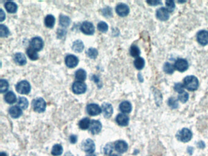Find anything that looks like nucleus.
Segmentation results:
<instances>
[{
    "mask_svg": "<svg viewBox=\"0 0 208 156\" xmlns=\"http://www.w3.org/2000/svg\"><path fill=\"white\" fill-rule=\"evenodd\" d=\"M174 88L177 92H178L179 94L184 92V86L181 83H177L175 85Z\"/></svg>",
    "mask_w": 208,
    "mask_h": 156,
    "instance_id": "43",
    "label": "nucleus"
},
{
    "mask_svg": "<svg viewBox=\"0 0 208 156\" xmlns=\"http://www.w3.org/2000/svg\"><path fill=\"white\" fill-rule=\"evenodd\" d=\"M0 156H7V154L6 153H4V152H1L0 153Z\"/></svg>",
    "mask_w": 208,
    "mask_h": 156,
    "instance_id": "50",
    "label": "nucleus"
},
{
    "mask_svg": "<svg viewBox=\"0 0 208 156\" xmlns=\"http://www.w3.org/2000/svg\"><path fill=\"white\" fill-rule=\"evenodd\" d=\"M86 77H87V73L86 71L83 69H78L75 73V78L78 81H84L86 80Z\"/></svg>",
    "mask_w": 208,
    "mask_h": 156,
    "instance_id": "26",
    "label": "nucleus"
},
{
    "mask_svg": "<svg viewBox=\"0 0 208 156\" xmlns=\"http://www.w3.org/2000/svg\"><path fill=\"white\" fill-rule=\"evenodd\" d=\"M188 62L186 59H178L175 63V69L180 72H183L188 69Z\"/></svg>",
    "mask_w": 208,
    "mask_h": 156,
    "instance_id": "10",
    "label": "nucleus"
},
{
    "mask_svg": "<svg viewBox=\"0 0 208 156\" xmlns=\"http://www.w3.org/2000/svg\"><path fill=\"white\" fill-rule=\"evenodd\" d=\"M188 99H189V95L187 92H185V91L179 94L178 96V100L183 103H185L186 102H187Z\"/></svg>",
    "mask_w": 208,
    "mask_h": 156,
    "instance_id": "40",
    "label": "nucleus"
},
{
    "mask_svg": "<svg viewBox=\"0 0 208 156\" xmlns=\"http://www.w3.org/2000/svg\"><path fill=\"white\" fill-rule=\"evenodd\" d=\"M4 100L8 104H14L16 102V95L12 91H9L6 94Z\"/></svg>",
    "mask_w": 208,
    "mask_h": 156,
    "instance_id": "23",
    "label": "nucleus"
},
{
    "mask_svg": "<svg viewBox=\"0 0 208 156\" xmlns=\"http://www.w3.org/2000/svg\"><path fill=\"white\" fill-rule=\"evenodd\" d=\"M58 37H62L64 36V34H66V31H64V30H62L61 29H59L58 31Z\"/></svg>",
    "mask_w": 208,
    "mask_h": 156,
    "instance_id": "47",
    "label": "nucleus"
},
{
    "mask_svg": "<svg viewBox=\"0 0 208 156\" xmlns=\"http://www.w3.org/2000/svg\"><path fill=\"white\" fill-rule=\"evenodd\" d=\"M79 60L76 56L72 54L68 55L65 57V64L69 68H74L78 64Z\"/></svg>",
    "mask_w": 208,
    "mask_h": 156,
    "instance_id": "11",
    "label": "nucleus"
},
{
    "mask_svg": "<svg viewBox=\"0 0 208 156\" xmlns=\"http://www.w3.org/2000/svg\"><path fill=\"white\" fill-rule=\"evenodd\" d=\"M22 110L20 107L13 106L9 109V114L14 118H17L20 117L22 115Z\"/></svg>",
    "mask_w": 208,
    "mask_h": 156,
    "instance_id": "19",
    "label": "nucleus"
},
{
    "mask_svg": "<svg viewBox=\"0 0 208 156\" xmlns=\"http://www.w3.org/2000/svg\"><path fill=\"white\" fill-rule=\"evenodd\" d=\"M71 20L70 18L64 15H61L59 17V24L61 26L64 28L68 27L70 24Z\"/></svg>",
    "mask_w": 208,
    "mask_h": 156,
    "instance_id": "27",
    "label": "nucleus"
},
{
    "mask_svg": "<svg viewBox=\"0 0 208 156\" xmlns=\"http://www.w3.org/2000/svg\"><path fill=\"white\" fill-rule=\"evenodd\" d=\"M141 54V51L136 45H132L130 48V54L132 57H138Z\"/></svg>",
    "mask_w": 208,
    "mask_h": 156,
    "instance_id": "35",
    "label": "nucleus"
},
{
    "mask_svg": "<svg viewBox=\"0 0 208 156\" xmlns=\"http://www.w3.org/2000/svg\"><path fill=\"white\" fill-rule=\"evenodd\" d=\"M168 105L172 109H176L178 107V103L176 99L174 98H170L168 101Z\"/></svg>",
    "mask_w": 208,
    "mask_h": 156,
    "instance_id": "41",
    "label": "nucleus"
},
{
    "mask_svg": "<svg viewBox=\"0 0 208 156\" xmlns=\"http://www.w3.org/2000/svg\"><path fill=\"white\" fill-rule=\"evenodd\" d=\"M87 90L86 85L80 81H76L72 86V90L76 94H82L86 92Z\"/></svg>",
    "mask_w": 208,
    "mask_h": 156,
    "instance_id": "9",
    "label": "nucleus"
},
{
    "mask_svg": "<svg viewBox=\"0 0 208 156\" xmlns=\"http://www.w3.org/2000/svg\"><path fill=\"white\" fill-rule=\"evenodd\" d=\"M26 53L28 56L30 57V59L32 60H35L39 58V55L36 52L35 50L32 49V48H28Z\"/></svg>",
    "mask_w": 208,
    "mask_h": 156,
    "instance_id": "31",
    "label": "nucleus"
},
{
    "mask_svg": "<svg viewBox=\"0 0 208 156\" xmlns=\"http://www.w3.org/2000/svg\"><path fill=\"white\" fill-rule=\"evenodd\" d=\"M0 18H1V21H2L4 19H5V17H6V16H5V13L3 12V11L2 10V9H1L0 10Z\"/></svg>",
    "mask_w": 208,
    "mask_h": 156,
    "instance_id": "48",
    "label": "nucleus"
},
{
    "mask_svg": "<svg viewBox=\"0 0 208 156\" xmlns=\"http://www.w3.org/2000/svg\"><path fill=\"white\" fill-rule=\"evenodd\" d=\"M118 156V155H117V154H111V156Z\"/></svg>",
    "mask_w": 208,
    "mask_h": 156,
    "instance_id": "52",
    "label": "nucleus"
},
{
    "mask_svg": "<svg viewBox=\"0 0 208 156\" xmlns=\"http://www.w3.org/2000/svg\"><path fill=\"white\" fill-rule=\"evenodd\" d=\"M10 34L9 29L4 25H0V36L1 37H6Z\"/></svg>",
    "mask_w": 208,
    "mask_h": 156,
    "instance_id": "34",
    "label": "nucleus"
},
{
    "mask_svg": "<svg viewBox=\"0 0 208 156\" xmlns=\"http://www.w3.org/2000/svg\"><path fill=\"white\" fill-rule=\"evenodd\" d=\"M135 67L137 69H142L145 66L144 59L142 57H137L134 62Z\"/></svg>",
    "mask_w": 208,
    "mask_h": 156,
    "instance_id": "30",
    "label": "nucleus"
},
{
    "mask_svg": "<svg viewBox=\"0 0 208 156\" xmlns=\"http://www.w3.org/2000/svg\"><path fill=\"white\" fill-rule=\"evenodd\" d=\"M18 105L20 108H22L23 109H26L28 107L29 102L26 98L20 97L18 101Z\"/></svg>",
    "mask_w": 208,
    "mask_h": 156,
    "instance_id": "32",
    "label": "nucleus"
},
{
    "mask_svg": "<svg viewBox=\"0 0 208 156\" xmlns=\"http://www.w3.org/2000/svg\"><path fill=\"white\" fill-rule=\"evenodd\" d=\"M112 151H113V146L111 143H108L104 147V154L106 155H109L112 153Z\"/></svg>",
    "mask_w": 208,
    "mask_h": 156,
    "instance_id": "42",
    "label": "nucleus"
},
{
    "mask_svg": "<svg viewBox=\"0 0 208 156\" xmlns=\"http://www.w3.org/2000/svg\"><path fill=\"white\" fill-rule=\"evenodd\" d=\"M103 15L105 16V17H111L112 16V9L108 7H106L104 9H103Z\"/></svg>",
    "mask_w": 208,
    "mask_h": 156,
    "instance_id": "44",
    "label": "nucleus"
},
{
    "mask_svg": "<svg viewBox=\"0 0 208 156\" xmlns=\"http://www.w3.org/2000/svg\"><path fill=\"white\" fill-rule=\"evenodd\" d=\"M73 50L77 52H82L84 50V45L83 42L80 40H77L75 42H74L73 44Z\"/></svg>",
    "mask_w": 208,
    "mask_h": 156,
    "instance_id": "24",
    "label": "nucleus"
},
{
    "mask_svg": "<svg viewBox=\"0 0 208 156\" xmlns=\"http://www.w3.org/2000/svg\"><path fill=\"white\" fill-rule=\"evenodd\" d=\"M114 148L118 153L122 154L127 151L128 145L127 143L123 140H118L114 143Z\"/></svg>",
    "mask_w": 208,
    "mask_h": 156,
    "instance_id": "8",
    "label": "nucleus"
},
{
    "mask_svg": "<svg viewBox=\"0 0 208 156\" xmlns=\"http://www.w3.org/2000/svg\"><path fill=\"white\" fill-rule=\"evenodd\" d=\"M120 110L124 114H129L132 110V105L128 101H123L119 105Z\"/></svg>",
    "mask_w": 208,
    "mask_h": 156,
    "instance_id": "21",
    "label": "nucleus"
},
{
    "mask_svg": "<svg viewBox=\"0 0 208 156\" xmlns=\"http://www.w3.org/2000/svg\"><path fill=\"white\" fill-rule=\"evenodd\" d=\"M184 86L190 91H195L198 87V80L194 76H188L184 79Z\"/></svg>",
    "mask_w": 208,
    "mask_h": 156,
    "instance_id": "1",
    "label": "nucleus"
},
{
    "mask_svg": "<svg viewBox=\"0 0 208 156\" xmlns=\"http://www.w3.org/2000/svg\"><path fill=\"white\" fill-rule=\"evenodd\" d=\"M98 52L95 48H90L87 51V54L89 57L91 59H95L98 56Z\"/></svg>",
    "mask_w": 208,
    "mask_h": 156,
    "instance_id": "39",
    "label": "nucleus"
},
{
    "mask_svg": "<svg viewBox=\"0 0 208 156\" xmlns=\"http://www.w3.org/2000/svg\"><path fill=\"white\" fill-rule=\"evenodd\" d=\"M198 145L199 148H205V145L204 142H203L202 141H200V142L198 143Z\"/></svg>",
    "mask_w": 208,
    "mask_h": 156,
    "instance_id": "49",
    "label": "nucleus"
},
{
    "mask_svg": "<svg viewBox=\"0 0 208 156\" xmlns=\"http://www.w3.org/2000/svg\"><path fill=\"white\" fill-rule=\"evenodd\" d=\"M90 120L88 118H84L82 119L79 123V126L81 129L86 130L87 129L90 125Z\"/></svg>",
    "mask_w": 208,
    "mask_h": 156,
    "instance_id": "29",
    "label": "nucleus"
},
{
    "mask_svg": "<svg viewBox=\"0 0 208 156\" xmlns=\"http://www.w3.org/2000/svg\"><path fill=\"white\" fill-rule=\"evenodd\" d=\"M157 18L161 21H166L169 18V12L165 7H161L156 12Z\"/></svg>",
    "mask_w": 208,
    "mask_h": 156,
    "instance_id": "16",
    "label": "nucleus"
},
{
    "mask_svg": "<svg viewBox=\"0 0 208 156\" xmlns=\"http://www.w3.org/2000/svg\"><path fill=\"white\" fill-rule=\"evenodd\" d=\"M166 7H167V10L169 12H172L175 7V2L172 0H169L167 1L166 2Z\"/></svg>",
    "mask_w": 208,
    "mask_h": 156,
    "instance_id": "38",
    "label": "nucleus"
},
{
    "mask_svg": "<svg viewBox=\"0 0 208 156\" xmlns=\"http://www.w3.org/2000/svg\"><path fill=\"white\" fill-rule=\"evenodd\" d=\"M129 122V118L127 115L123 114H118L116 117V122L121 126H128Z\"/></svg>",
    "mask_w": 208,
    "mask_h": 156,
    "instance_id": "17",
    "label": "nucleus"
},
{
    "mask_svg": "<svg viewBox=\"0 0 208 156\" xmlns=\"http://www.w3.org/2000/svg\"><path fill=\"white\" fill-rule=\"evenodd\" d=\"M78 140V137L75 135H72L70 137V141L72 143H76Z\"/></svg>",
    "mask_w": 208,
    "mask_h": 156,
    "instance_id": "46",
    "label": "nucleus"
},
{
    "mask_svg": "<svg viewBox=\"0 0 208 156\" xmlns=\"http://www.w3.org/2000/svg\"><path fill=\"white\" fill-rule=\"evenodd\" d=\"M82 149L85 152L89 154H94L95 150V143L91 139H87L82 143Z\"/></svg>",
    "mask_w": 208,
    "mask_h": 156,
    "instance_id": "5",
    "label": "nucleus"
},
{
    "mask_svg": "<svg viewBox=\"0 0 208 156\" xmlns=\"http://www.w3.org/2000/svg\"><path fill=\"white\" fill-rule=\"evenodd\" d=\"M176 137L180 141L184 143L188 142L192 139V132L187 128H183L177 133Z\"/></svg>",
    "mask_w": 208,
    "mask_h": 156,
    "instance_id": "2",
    "label": "nucleus"
},
{
    "mask_svg": "<svg viewBox=\"0 0 208 156\" xmlns=\"http://www.w3.org/2000/svg\"><path fill=\"white\" fill-rule=\"evenodd\" d=\"M31 48L35 51H40L44 47L43 40L39 37L32 38L30 42Z\"/></svg>",
    "mask_w": 208,
    "mask_h": 156,
    "instance_id": "7",
    "label": "nucleus"
},
{
    "mask_svg": "<svg viewBox=\"0 0 208 156\" xmlns=\"http://www.w3.org/2000/svg\"><path fill=\"white\" fill-rule=\"evenodd\" d=\"M81 30L85 34L92 35L95 32V28L92 23L84 21L81 26Z\"/></svg>",
    "mask_w": 208,
    "mask_h": 156,
    "instance_id": "6",
    "label": "nucleus"
},
{
    "mask_svg": "<svg viewBox=\"0 0 208 156\" xmlns=\"http://www.w3.org/2000/svg\"><path fill=\"white\" fill-rule=\"evenodd\" d=\"M98 29L101 33H106L108 29V26L106 23L104 21H100L97 25Z\"/></svg>",
    "mask_w": 208,
    "mask_h": 156,
    "instance_id": "36",
    "label": "nucleus"
},
{
    "mask_svg": "<svg viewBox=\"0 0 208 156\" xmlns=\"http://www.w3.org/2000/svg\"><path fill=\"white\" fill-rule=\"evenodd\" d=\"M87 111L90 115L96 116L101 113V109L98 104H90L87 107Z\"/></svg>",
    "mask_w": 208,
    "mask_h": 156,
    "instance_id": "12",
    "label": "nucleus"
},
{
    "mask_svg": "<svg viewBox=\"0 0 208 156\" xmlns=\"http://www.w3.org/2000/svg\"><path fill=\"white\" fill-rule=\"evenodd\" d=\"M197 41L201 45H206L208 44V31H200L197 34Z\"/></svg>",
    "mask_w": 208,
    "mask_h": 156,
    "instance_id": "14",
    "label": "nucleus"
},
{
    "mask_svg": "<svg viewBox=\"0 0 208 156\" xmlns=\"http://www.w3.org/2000/svg\"><path fill=\"white\" fill-rule=\"evenodd\" d=\"M87 156H96L95 154H89V155Z\"/></svg>",
    "mask_w": 208,
    "mask_h": 156,
    "instance_id": "51",
    "label": "nucleus"
},
{
    "mask_svg": "<svg viewBox=\"0 0 208 156\" xmlns=\"http://www.w3.org/2000/svg\"><path fill=\"white\" fill-rule=\"evenodd\" d=\"M147 3L149 4L151 6H157L159 4H161L162 2L160 1H156V0H154V1H147Z\"/></svg>",
    "mask_w": 208,
    "mask_h": 156,
    "instance_id": "45",
    "label": "nucleus"
},
{
    "mask_svg": "<svg viewBox=\"0 0 208 156\" xmlns=\"http://www.w3.org/2000/svg\"><path fill=\"white\" fill-rule=\"evenodd\" d=\"M175 67L170 63L166 62L164 65V71L167 74H172L174 72Z\"/></svg>",
    "mask_w": 208,
    "mask_h": 156,
    "instance_id": "37",
    "label": "nucleus"
},
{
    "mask_svg": "<svg viewBox=\"0 0 208 156\" xmlns=\"http://www.w3.org/2000/svg\"><path fill=\"white\" fill-rule=\"evenodd\" d=\"M63 153V148L61 145L56 144L53 146L51 154L54 156H61Z\"/></svg>",
    "mask_w": 208,
    "mask_h": 156,
    "instance_id": "25",
    "label": "nucleus"
},
{
    "mask_svg": "<svg viewBox=\"0 0 208 156\" xmlns=\"http://www.w3.org/2000/svg\"><path fill=\"white\" fill-rule=\"evenodd\" d=\"M102 110L103 115L106 118H109L113 114V107L112 105L108 103H104L102 105Z\"/></svg>",
    "mask_w": 208,
    "mask_h": 156,
    "instance_id": "18",
    "label": "nucleus"
},
{
    "mask_svg": "<svg viewBox=\"0 0 208 156\" xmlns=\"http://www.w3.org/2000/svg\"><path fill=\"white\" fill-rule=\"evenodd\" d=\"M9 88V83L6 80L1 79L0 80V92L4 93Z\"/></svg>",
    "mask_w": 208,
    "mask_h": 156,
    "instance_id": "33",
    "label": "nucleus"
},
{
    "mask_svg": "<svg viewBox=\"0 0 208 156\" xmlns=\"http://www.w3.org/2000/svg\"><path fill=\"white\" fill-rule=\"evenodd\" d=\"M4 7L7 11L9 13H15L17 11V5L13 1H7L5 3Z\"/></svg>",
    "mask_w": 208,
    "mask_h": 156,
    "instance_id": "22",
    "label": "nucleus"
},
{
    "mask_svg": "<svg viewBox=\"0 0 208 156\" xmlns=\"http://www.w3.org/2000/svg\"><path fill=\"white\" fill-rule=\"evenodd\" d=\"M14 60L19 65H24L26 64V59L23 53H16L14 56Z\"/></svg>",
    "mask_w": 208,
    "mask_h": 156,
    "instance_id": "20",
    "label": "nucleus"
},
{
    "mask_svg": "<svg viewBox=\"0 0 208 156\" xmlns=\"http://www.w3.org/2000/svg\"><path fill=\"white\" fill-rule=\"evenodd\" d=\"M16 90L20 94L26 95L31 91V86L28 81H22L16 84Z\"/></svg>",
    "mask_w": 208,
    "mask_h": 156,
    "instance_id": "4",
    "label": "nucleus"
},
{
    "mask_svg": "<svg viewBox=\"0 0 208 156\" xmlns=\"http://www.w3.org/2000/svg\"><path fill=\"white\" fill-rule=\"evenodd\" d=\"M47 104L45 101L42 98H38L33 101L34 110L38 112L42 113L45 110Z\"/></svg>",
    "mask_w": 208,
    "mask_h": 156,
    "instance_id": "3",
    "label": "nucleus"
},
{
    "mask_svg": "<svg viewBox=\"0 0 208 156\" xmlns=\"http://www.w3.org/2000/svg\"><path fill=\"white\" fill-rule=\"evenodd\" d=\"M116 12L120 17H125L129 12V8L125 4H119L116 7Z\"/></svg>",
    "mask_w": 208,
    "mask_h": 156,
    "instance_id": "13",
    "label": "nucleus"
},
{
    "mask_svg": "<svg viewBox=\"0 0 208 156\" xmlns=\"http://www.w3.org/2000/svg\"><path fill=\"white\" fill-rule=\"evenodd\" d=\"M101 129H102V124L100 122L95 120L91 121L89 129L92 134H98L101 131Z\"/></svg>",
    "mask_w": 208,
    "mask_h": 156,
    "instance_id": "15",
    "label": "nucleus"
},
{
    "mask_svg": "<svg viewBox=\"0 0 208 156\" xmlns=\"http://www.w3.org/2000/svg\"><path fill=\"white\" fill-rule=\"evenodd\" d=\"M55 23V18L52 15H48L45 18V24L47 27L52 28Z\"/></svg>",
    "mask_w": 208,
    "mask_h": 156,
    "instance_id": "28",
    "label": "nucleus"
}]
</instances>
